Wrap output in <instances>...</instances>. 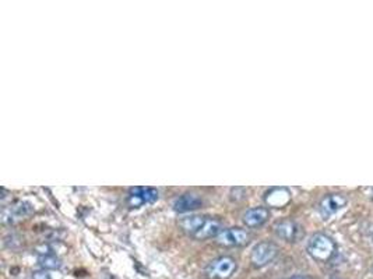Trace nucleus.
I'll list each match as a JSON object with an SVG mask.
<instances>
[{
	"mask_svg": "<svg viewBox=\"0 0 373 279\" xmlns=\"http://www.w3.org/2000/svg\"><path fill=\"white\" fill-rule=\"evenodd\" d=\"M249 239H251V236L245 229L229 228V229L222 230L216 237V241L224 247H241V246L247 245Z\"/></svg>",
	"mask_w": 373,
	"mask_h": 279,
	"instance_id": "obj_6",
	"label": "nucleus"
},
{
	"mask_svg": "<svg viewBox=\"0 0 373 279\" xmlns=\"http://www.w3.org/2000/svg\"><path fill=\"white\" fill-rule=\"evenodd\" d=\"M270 218V211L264 208V207H256L251 208L243 214V224L247 228H260L269 220Z\"/></svg>",
	"mask_w": 373,
	"mask_h": 279,
	"instance_id": "obj_10",
	"label": "nucleus"
},
{
	"mask_svg": "<svg viewBox=\"0 0 373 279\" xmlns=\"http://www.w3.org/2000/svg\"><path fill=\"white\" fill-rule=\"evenodd\" d=\"M158 200V190L154 187H132L129 190L128 204L130 208H140Z\"/></svg>",
	"mask_w": 373,
	"mask_h": 279,
	"instance_id": "obj_5",
	"label": "nucleus"
},
{
	"mask_svg": "<svg viewBox=\"0 0 373 279\" xmlns=\"http://www.w3.org/2000/svg\"><path fill=\"white\" fill-rule=\"evenodd\" d=\"M179 226H181V229L185 233H187V235L192 236V237L197 240L217 237L224 230L222 229V224L218 219L200 215L182 218L179 220Z\"/></svg>",
	"mask_w": 373,
	"mask_h": 279,
	"instance_id": "obj_1",
	"label": "nucleus"
},
{
	"mask_svg": "<svg viewBox=\"0 0 373 279\" xmlns=\"http://www.w3.org/2000/svg\"><path fill=\"white\" fill-rule=\"evenodd\" d=\"M291 200V191L287 187H273L265 191L264 202L273 208H282Z\"/></svg>",
	"mask_w": 373,
	"mask_h": 279,
	"instance_id": "obj_9",
	"label": "nucleus"
},
{
	"mask_svg": "<svg viewBox=\"0 0 373 279\" xmlns=\"http://www.w3.org/2000/svg\"><path fill=\"white\" fill-rule=\"evenodd\" d=\"M372 269H373V268H372Z\"/></svg>",
	"mask_w": 373,
	"mask_h": 279,
	"instance_id": "obj_16",
	"label": "nucleus"
},
{
	"mask_svg": "<svg viewBox=\"0 0 373 279\" xmlns=\"http://www.w3.org/2000/svg\"><path fill=\"white\" fill-rule=\"evenodd\" d=\"M347 197L340 193H331L327 194L322 198L319 204V210L322 212V215L324 218H329V216L334 215L335 212H339L340 210H343L344 207L347 206Z\"/></svg>",
	"mask_w": 373,
	"mask_h": 279,
	"instance_id": "obj_8",
	"label": "nucleus"
},
{
	"mask_svg": "<svg viewBox=\"0 0 373 279\" xmlns=\"http://www.w3.org/2000/svg\"><path fill=\"white\" fill-rule=\"evenodd\" d=\"M274 232L280 239L290 241V243L298 241L304 236L302 226L292 219H282L280 222H277L274 225Z\"/></svg>",
	"mask_w": 373,
	"mask_h": 279,
	"instance_id": "obj_7",
	"label": "nucleus"
},
{
	"mask_svg": "<svg viewBox=\"0 0 373 279\" xmlns=\"http://www.w3.org/2000/svg\"><path fill=\"white\" fill-rule=\"evenodd\" d=\"M306 250H308V254L316 261L329 263L337 254V245L330 236L324 233H316L308 241Z\"/></svg>",
	"mask_w": 373,
	"mask_h": 279,
	"instance_id": "obj_2",
	"label": "nucleus"
},
{
	"mask_svg": "<svg viewBox=\"0 0 373 279\" xmlns=\"http://www.w3.org/2000/svg\"><path fill=\"white\" fill-rule=\"evenodd\" d=\"M38 264L42 267V269H58L62 267V261L56 255H42L38 259Z\"/></svg>",
	"mask_w": 373,
	"mask_h": 279,
	"instance_id": "obj_13",
	"label": "nucleus"
},
{
	"mask_svg": "<svg viewBox=\"0 0 373 279\" xmlns=\"http://www.w3.org/2000/svg\"><path fill=\"white\" fill-rule=\"evenodd\" d=\"M278 254V247L273 241H260L253 247L251 261L256 268H263L269 265Z\"/></svg>",
	"mask_w": 373,
	"mask_h": 279,
	"instance_id": "obj_4",
	"label": "nucleus"
},
{
	"mask_svg": "<svg viewBox=\"0 0 373 279\" xmlns=\"http://www.w3.org/2000/svg\"><path fill=\"white\" fill-rule=\"evenodd\" d=\"M203 204L202 198L193 193H186V194H182L181 197H177L175 202H173V210L179 212V214H186L190 211H194L197 208H200Z\"/></svg>",
	"mask_w": 373,
	"mask_h": 279,
	"instance_id": "obj_11",
	"label": "nucleus"
},
{
	"mask_svg": "<svg viewBox=\"0 0 373 279\" xmlns=\"http://www.w3.org/2000/svg\"><path fill=\"white\" fill-rule=\"evenodd\" d=\"M238 269V263L234 257L221 255L207 264L204 274L207 279H229Z\"/></svg>",
	"mask_w": 373,
	"mask_h": 279,
	"instance_id": "obj_3",
	"label": "nucleus"
},
{
	"mask_svg": "<svg viewBox=\"0 0 373 279\" xmlns=\"http://www.w3.org/2000/svg\"><path fill=\"white\" fill-rule=\"evenodd\" d=\"M287 279H312L309 275H294V276H291V278H287Z\"/></svg>",
	"mask_w": 373,
	"mask_h": 279,
	"instance_id": "obj_15",
	"label": "nucleus"
},
{
	"mask_svg": "<svg viewBox=\"0 0 373 279\" xmlns=\"http://www.w3.org/2000/svg\"><path fill=\"white\" fill-rule=\"evenodd\" d=\"M31 211H32V208H31L30 204H27V202H17L15 206L11 207L10 210L3 211V222L5 224H13L17 219L24 218L28 214H31Z\"/></svg>",
	"mask_w": 373,
	"mask_h": 279,
	"instance_id": "obj_12",
	"label": "nucleus"
},
{
	"mask_svg": "<svg viewBox=\"0 0 373 279\" xmlns=\"http://www.w3.org/2000/svg\"><path fill=\"white\" fill-rule=\"evenodd\" d=\"M32 279H50V275L46 269H41V271H35L32 274Z\"/></svg>",
	"mask_w": 373,
	"mask_h": 279,
	"instance_id": "obj_14",
	"label": "nucleus"
}]
</instances>
